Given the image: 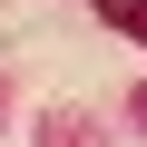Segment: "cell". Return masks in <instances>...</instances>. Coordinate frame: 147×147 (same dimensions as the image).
Wrapping results in <instances>:
<instances>
[{
    "label": "cell",
    "mask_w": 147,
    "mask_h": 147,
    "mask_svg": "<svg viewBox=\"0 0 147 147\" xmlns=\"http://www.w3.org/2000/svg\"><path fill=\"white\" fill-rule=\"evenodd\" d=\"M98 20H108V30H127V39H147V0H98Z\"/></svg>",
    "instance_id": "1"
},
{
    "label": "cell",
    "mask_w": 147,
    "mask_h": 147,
    "mask_svg": "<svg viewBox=\"0 0 147 147\" xmlns=\"http://www.w3.org/2000/svg\"><path fill=\"white\" fill-rule=\"evenodd\" d=\"M127 118H137V127H147V88H137V98H127Z\"/></svg>",
    "instance_id": "2"
}]
</instances>
